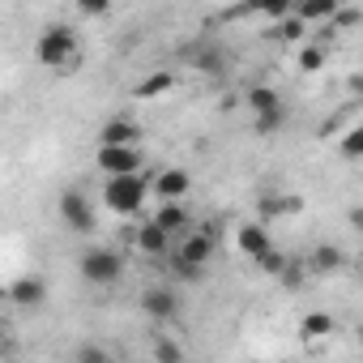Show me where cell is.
<instances>
[{
	"label": "cell",
	"mask_w": 363,
	"mask_h": 363,
	"mask_svg": "<svg viewBox=\"0 0 363 363\" xmlns=\"http://www.w3.org/2000/svg\"><path fill=\"white\" fill-rule=\"evenodd\" d=\"M35 60H39L43 69H69V65L77 60V30L65 26V22L48 26V30L39 35V43H35Z\"/></svg>",
	"instance_id": "cell-1"
},
{
	"label": "cell",
	"mask_w": 363,
	"mask_h": 363,
	"mask_svg": "<svg viewBox=\"0 0 363 363\" xmlns=\"http://www.w3.org/2000/svg\"><path fill=\"white\" fill-rule=\"evenodd\" d=\"M150 197V184L141 179V171H124V175H107V184H103V201L107 210L116 214H137Z\"/></svg>",
	"instance_id": "cell-2"
},
{
	"label": "cell",
	"mask_w": 363,
	"mask_h": 363,
	"mask_svg": "<svg viewBox=\"0 0 363 363\" xmlns=\"http://www.w3.org/2000/svg\"><path fill=\"white\" fill-rule=\"evenodd\" d=\"M120 274H124V257L116 248H90V252H82V278L86 282L111 286V282H120Z\"/></svg>",
	"instance_id": "cell-3"
},
{
	"label": "cell",
	"mask_w": 363,
	"mask_h": 363,
	"mask_svg": "<svg viewBox=\"0 0 363 363\" xmlns=\"http://www.w3.org/2000/svg\"><path fill=\"white\" fill-rule=\"evenodd\" d=\"M60 218H65L69 231L90 235V231H94V206H90V197H86L82 189H65V193H60Z\"/></svg>",
	"instance_id": "cell-4"
},
{
	"label": "cell",
	"mask_w": 363,
	"mask_h": 363,
	"mask_svg": "<svg viewBox=\"0 0 363 363\" xmlns=\"http://www.w3.org/2000/svg\"><path fill=\"white\" fill-rule=\"evenodd\" d=\"M94 162H99L107 175L141 171V150H137V145H103V141H99V154H94Z\"/></svg>",
	"instance_id": "cell-5"
},
{
	"label": "cell",
	"mask_w": 363,
	"mask_h": 363,
	"mask_svg": "<svg viewBox=\"0 0 363 363\" xmlns=\"http://www.w3.org/2000/svg\"><path fill=\"white\" fill-rule=\"evenodd\" d=\"M150 193H158L162 201H179L184 193H193V175H189V171H179V167H167V171L154 175Z\"/></svg>",
	"instance_id": "cell-6"
},
{
	"label": "cell",
	"mask_w": 363,
	"mask_h": 363,
	"mask_svg": "<svg viewBox=\"0 0 363 363\" xmlns=\"http://www.w3.org/2000/svg\"><path fill=\"white\" fill-rule=\"evenodd\" d=\"M141 312L162 325V320H171V316L179 312V299H175L167 286H150V291H141Z\"/></svg>",
	"instance_id": "cell-7"
},
{
	"label": "cell",
	"mask_w": 363,
	"mask_h": 363,
	"mask_svg": "<svg viewBox=\"0 0 363 363\" xmlns=\"http://www.w3.org/2000/svg\"><path fill=\"white\" fill-rule=\"evenodd\" d=\"M269 244H274V240H269V227H265V223H240V231H235V248H240L244 257H261Z\"/></svg>",
	"instance_id": "cell-8"
},
{
	"label": "cell",
	"mask_w": 363,
	"mask_h": 363,
	"mask_svg": "<svg viewBox=\"0 0 363 363\" xmlns=\"http://www.w3.org/2000/svg\"><path fill=\"white\" fill-rule=\"evenodd\" d=\"M9 299H13L18 308H39V303L48 299V282L35 278V274H26V278H18V282L9 286Z\"/></svg>",
	"instance_id": "cell-9"
},
{
	"label": "cell",
	"mask_w": 363,
	"mask_h": 363,
	"mask_svg": "<svg viewBox=\"0 0 363 363\" xmlns=\"http://www.w3.org/2000/svg\"><path fill=\"white\" fill-rule=\"evenodd\" d=\"M210 257H214V235H210V231H193V235L184 240V248H179L175 261H184V265H197V269H201Z\"/></svg>",
	"instance_id": "cell-10"
},
{
	"label": "cell",
	"mask_w": 363,
	"mask_h": 363,
	"mask_svg": "<svg viewBox=\"0 0 363 363\" xmlns=\"http://www.w3.org/2000/svg\"><path fill=\"white\" fill-rule=\"evenodd\" d=\"M150 223H158V227H162L167 235H175V231H189V227H193L189 210L179 206V201H162V206H158V214H154Z\"/></svg>",
	"instance_id": "cell-11"
},
{
	"label": "cell",
	"mask_w": 363,
	"mask_h": 363,
	"mask_svg": "<svg viewBox=\"0 0 363 363\" xmlns=\"http://www.w3.org/2000/svg\"><path fill=\"white\" fill-rule=\"evenodd\" d=\"M167 231L158 227V223H145V227H137V252L141 257H167Z\"/></svg>",
	"instance_id": "cell-12"
},
{
	"label": "cell",
	"mask_w": 363,
	"mask_h": 363,
	"mask_svg": "<svg viewBox=\"0 0 363 363\" xmlns=\"http://www.w3.org/2000/svg\"><path fill=\"white\" fill-rule=\"evenodd\" d=\"M99 141H103V145H137V124H133V120H124V116H116V120H107V124H103Z\"/></svg>",
	"instance_id": "cell-13"
},
{
	"label": "cell",
	"mask_w": 363,
	"mask_h": 363,
	"mask_svg": "<svg viewBox=\"0 0 363 363\" xmlns=\"http://www.w3.org/2000/svg\"><path fill=\"white\" fill-rule=\"evenodd\" d=\"M337 5H342V0H295L291 13H295L299 22H329Z\"/></svg>",
	"instance_id": "cell-14"
},
{
	"label": "cell",
	"mask_w": 363,
	"mask_h": 363,
	"mask_svg": "<svg viewBox=\"0 0 363 363\" xmlns=\"http://www.w3.org/2000/svg\"><path fill=\"white\" fill-rule=\"evenodd\" d=\"M337 329V320L329 316V312H308L303 320H299V333L308 337V342H316V337H329Z\"/></svg>",
	"instance_id": "cell-15"
},
{
	"label": "cell",
	"mask_w": 363,
	"mask_h": 363,
	"mask_svg": "<svg viewBox=\"0 0 363 363\" xmlns=\"http://www.w3.org/2000/svg\"><path fill=\"white\" fill-rule=\"evenodd\" d=\"M175 86V77L171 73H150V77H141L137 82V99H158V94H167Z\"/></svg>",
	"instance_id": "cell-16"
},
{
	"label": "cell",
	"mask_w": 363,
	"mask_h": 363,
	"mask_svg": "<svg viewBox=\"0 0 363 363\" xmlns=\"http://www.w3.org/2000/svg\"><path fill=\"white\" fill-rule=\"evenodd\" d=\"M342 265H346V252H342V248L320 244V248L312 252V269H320V274H333V269H342Z\"/></svg>",
	"instance_id": "cell-17"
},
{
	"label": "cell",
	"mask_w": 363,
	"mask_h": 363,
	"mask_svg": "<svg viewBox=\"0 0 363 363\" xmlns=\"http://www.w3.org/2000/svg\"><path fill=\"white\" fill-rule=\"evenodd\" d=\"M248 107H252V116H257V111L282 107V99H278V90H269V86H252V90H248Z\"/></svg>",
	"instance_id": "cell-18"
},
{
	"label": "cell",
	"mask_w": 363,
	"mask_h": 363,
	"mask_svg": "<svg viewBox=\"0 0 363 363\" xmlns=\"http://www.w3.org/2000/svg\"><path fill=\"white\" fill-rule=\"evenodd\" d=\"M248 9L261 18H286L295 9V0H248Z\"/></svg>",
	"instance_id": "cell-19"
},
{
	"label": "cell",
	"mask_w": 363,
	"mask_h": 363,
	"mask_svg": "<svg viewBox=\"0 0 363 363\" xmlns=\"http://www.w3.org/2000/svg\"><path fill=\"white\" fill-rule=\"evenodd\" d=\"M278 22H282V26H278V39H282V43H299V39L308 35V22H299L295 13H286V18H278Z\"/></svg>",
	"instance_id": "cell-20"
},
{
	"label": "cell",
	"mask_w": 363,
	"mask_h": 363,
	"mask_svg": "<svg viewBox=\"0 0 363 363\" xmlns=\"http://www.w3.org/2000/svg\"><path fill=\"white\" fill-rule=\"evenodd\" d=\"M282 120H286V111H282V107H269V111H257V124H252V128H257L261 137H269V133L282 128Z\"/></svg>",
	"instance_id": "cell-21"
},
{
	"label": "cell",
	"mask_w": 363,
	"mask_h": 363,
	"mask_svg": "<svg viewBox=\"0 0 363 363\" xmlns=\"http://www.w3.org/2000/svg\"><path fill=\"white\" fill-rule=\"evenodd\" d=\"M325 60H329V56H325V48H320V43H312V48H303V52H299V69H303V73H320V69H325Z\"/></svg>",
	"instance_id": "cell-22"
},
{
	"label": "cell",
	"mask_w": 363,
	"mask_h": 363,
	"mask_svg": "<svg viewBox=\"0 0 363 363\" xmlns=\"http://www.w3.org/2000/svg\"><path fill=\"white\" fill-rule=\"evenodd\" d=\"M261 210H265V214H299L303 201H299V197H265Z\"/></svg>",
	"instance_id": "cell-23"
},
{
	"label": "cell",
	"mask_w": 363,
	"mask_h": 363,
	"mask_svg": "<svg viewBox=\"0 0 363 363\" xmlns=\"http://www.w3.org/2000/svg\"><path fill=\"white\" fill-rule=\"evenodd\" d=\"M252 261H257V265H261V269H265V274H274V278H278V269H282V265H286V252H278V248H274V244H269V248H265V252H261V257H252Z\"/></svg>",
	"instance_id": "cell-24"
},
{
	"label": "cell",
	"mask_w": 363,
	"mask_h": 363,
	"mask_svg": "<svg viewBox=\"0 0 363 363\" xmlns=\"http://www.w3.org/2000/svg\"><path fill=\"white\" fill-rule=\"evenodd\" d=\"M77 13H86V18H103V13H111V0H77Z\"/></svg>",
	"instance_id": "cell-25"
},
{
	"label": "cell",
	"mask_w": 363,
	"mask_h": 363,
	"mask_svg": "<svg viewBox=\"0 0 363 363\" xmlns=\"http://www.w3.org/2000/svg\"><path fill=\"white\" fill-rule=\"evenodd\" d=\"M329 22H333V26H337V30H350V26H354V22H359V9H342V5H337V9H333V18H329Z\"/></svg>",
	"instance_id": "cell-26"
},
{
	"label": "cell",
	"mask_w": 363,
	"mask_h": 363,
	"mask_svg": "<svg viewBox=\"0 0 363 363\" xmlns=\"http://www.w3.org/2000/svg\"><path fill=\"white\" fill-rule=\"evenodd\" d=\"M154 354L158 359H184V350H179L175 342H167V337H154Z\"/></svg>",
	"instance_id": "cell-27"
},
{
	"label": "cell",
	"mask_w": 363,
	"mask_h": 363,
	"mask_svg": "<svg viewBox=\"0 0 363 363\" xmlns=\"http://www.w3.org/2000/svg\"><path fill=\"white\" fill-rule=\"evenodd\" d=\"M359 145H363V133H359V128H350V133H346V141H342V154L354 162V158H359Z\"/></svg>",
	"instance_id": "cell-28"
},
{
	"label": "cell",
	"mask_w": 363,
	"mask_h": 363,
	"mask_svg": "<svg viewBox=\"0 0 363 363\" xmlns=\"http://www.w3.org/2000/svg\"><path fill=\"white\" fill-rule=\"evenodd\" d=\"M278 278H282V282H286V286H299V282H303V269H299V265H295V261H291V257H286V265H282V269H278Z\"/></svg>",
	"instance_id": "cell-29"
},
{
	"label": "cell",
	"mask_w": 363,
	"mask_h": 363,
	"mask_svg": "<svg viewBox=\"0 0 363 363\" xmlns=\"http://www.w3.org/2000/svg\"><path fill=\"white\" fill-rule=\"evenodd\" d=\"M77 354H82V359H107V350H103V346H82Z\"/></svg>",
	"instance_id": "cell-30"
},
{
	"label": "cell",
	"mask_w": 363,
	"mask_h": 363,
	"mask_svg": "<svg viewBox=\"0 0 363 363\" xmlns=\"http://www.w3.org/2000/svg\"><path fill=\"white\" fill-rule=\"evenodd\" d=\"M5 337H9V325H5V320H0V346H5Z\"/></svg>",
	"instance_id": "cell-31"
}]
</instances>
